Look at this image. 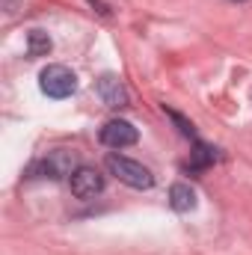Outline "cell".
Listing matches in <instances>:
<instances>
[{
	"label": "cell",
	"mask_w": 252,
	"mask_h": 255,
	"mask_svg": "<svg viewBox=\"0 0 252 255\" xmlns=\"http://www.w3.org/2000/svg\"><path fill=\"white\" fill-rule=\"evenodd\" d=\"M107 169L122 181L127 187H133V190H148L151 184H154V175L142 166V163H136V160H130V157H122V154H107Z\"/></svg>",
	"instance_id": "6da1fadb"
},
{
	"label": "cell",
	"mask_w": 252,
	"mask_h": 255,
	"mask_svg": "<svg viewBox=\"0 0 252 255\" xmlns=\"http://www.w3.org/2000/svg\"><path fill=\"white\" fill-rule=\"evenodd\" d=\"M39 86H42V92L48 95V98H68V95H74V89H77V74L68 68V65H48L42 74H39Z\"/></svg>",
	"instance_id": "7a4b0ae2"
},
{
	"label": "cell",
	"mask_w": 252,
	"mask_h": 255,
	"mask_svg": "<svg viewBox=\"0 0 252 255\" xmlns=\"http://www.w3.org/2000/svg\"><path fill=\"white\" fill-rule=\"evenodd\" d=\"M68 187L77 199H95L98 193L104 190V175L95 166H77L68 175Z\"/></svg>",
	"instance_id": "3957f363"
},
{
	"label": "cell",
	"mask_w": 252,
	"mask_h": 255,
	"mask_svg": "<svg viewBox=\"0 0 252 255\" xmlns=\"http://www.w3.org/2000/svg\"><path fill=\"white\" fill-rule=\"evenodd\" d=\"M139 139V130L125 122V119H110L107 125L101 128V142L110 145V148H127Z\"/></svg>",
	"instance_id": "277c9868"
},
{
	"label": "cell",
	"mask_w": 252,
	"mask_h": 255,
	"mask_svg": "<svg viewBox=\"0 0 252 255\" xmlns=\"http://www.w3.org/2000/svg\"><path fill=\"white\" fill-rule=\"evenodd\" d=\"M39 169L45 172V178H54V181H57V178H65V175L74 172V160H71L65 151H54V154H48L42 163L33 166V172H39Z\"/></svg>",
	"instance_id": "5b68a950"
},
{
	"label": "cell",
	"mask_w": 252,
	"mask_h": 255,
	"mask_svg": "<svg viewBox=\"0 0 252 255\" xmlns=\"http://www.w3.org/2000/svg\"><path fill=\"white\" fill-rule=\"evenodd\" d=\"M98 95H101V101L107 107H125L127 104V92H125V86L119 83L116 74H104L98 80Z\"/></svg>",
	"instance_id": "8992f818"
},
{
	"label": "cell",
	"mask_w": 252,
	"mask_h": 255,
	"mask_svg": "<svg viewBox=\"0 0 252 255\" xmlns=\"http://www.w3.org/2000/svg\"><path fill=\"white\" fill-rule=\"evenodd\" d=\"M169 205H172V211H178V214H187L196 208V190L190 187V184H172L169 187Z\"/></svg>",
	"instance_id": "52a82bcc"
},
{
	"label": "cell",
	"mask_w": 252,
	"mask_h": 255,
	"mask_svg": "<svg viewBox=\"0 0 252 255\" xmlns=\"http://www.w3.org/2000/svg\"><path fill=\"white\" fill-rule=\"evenodd\" d=\"M51 48H54V42H51V36H48L45 30H30V33H27V54H30L33 60H36V57H48Z\"/></svg>",
	"instance_id": "ba28073f"
},
{
	"label": "cell",
	"mask_w": 252,
	"mask_h": 255,
	"mask_svg": "<svg viewBox=\"0 0 252 255\" xmlns=\"http://www.w3.org/2000/svg\"><path fill=\"white\" fill-rule=\"evenodd\" d=\"M214 157H217L214 148L196 139V145H193V151H190V169H205V166L214 163Z\"/></svg>",
	"instance_id": "9c48e42d"
},
{
	"label": "cell",
	"mask_w": 252,
	"mask_h": 255,
	"mask_svg": "<svg viewBox=\"0 0 252 255\" xmlns=\"http://www.w3.org/2000/svg\"><path fill=\"white\" fill-rule=\"evenodd\" d=\"M166 116H169V119L178 125V130H181L184 136H193V139H196V130H193V125H190V122L184 119V116H181V113H175V110H166Z\"/></svg>",
	"instance_id": "30bf717a"
},
{
	"label": "cell",
	"mask_w": 252,
	"mask_h": 255,
	"mask_svg": "<svg viewBox=\"0 0 252 255\" xmlns=\"http://www.w3.org/2000/svg\"><path fill=\"white\" fill-rule=\"evenodd\" d=\"M235 3H244V0H235Z\"/></svg>",
	"instance_id": "8fae6325"
}]
</instances>
